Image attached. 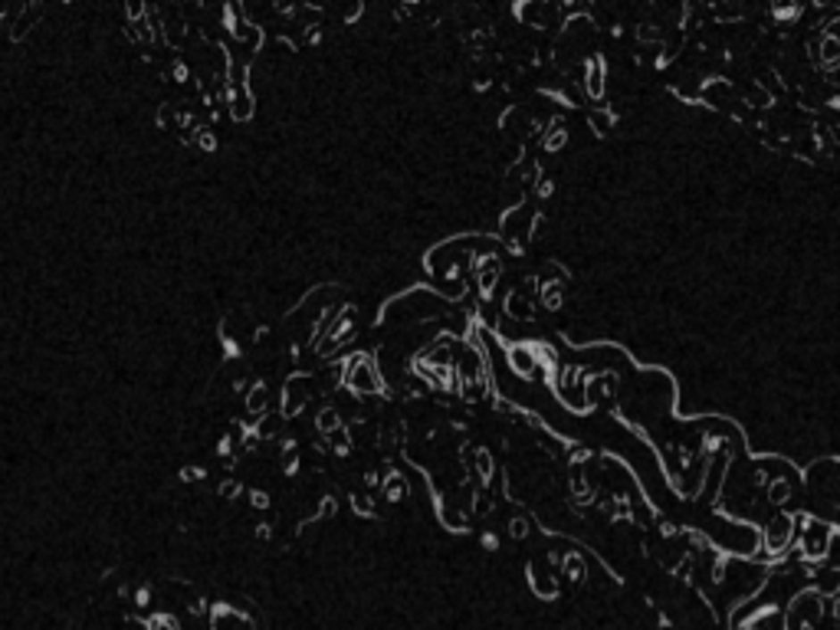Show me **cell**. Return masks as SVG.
Listing matches in <instances>:
<instances>
[{
  "mask_svg": "<svg viewBox=\"0 0 840 630\" xmlns=\"http://www.w3.org/2000/svg\"><path fill=\"white\" fill-rule=\"evenodd\" d=\"M211 630H254V624L233 608H217L211 618Z\"/></svg>",
  "mask_w": 840,
  "mask_h": 630,
  "instance_id": "1",
  "label": "cell"
},
{
  "mask_svg": "<svg viewBox=\"0 0 840 630\" xmlns=\"http://www.w3.org/2000/svg\"><path fill=\"white\" fill-rule=\"evenodd\" d=\"M37 17H40V11H37V7H30V11H23V13H21V21L13 23V40H21V37H23V30H30V23L37 21Z\"/></svg>",
  "mask_w": 840,
  "mask_h": 630,
  "instance_id": "2",
  "label": "cell"
},
{
  "mask_svg": "<svg viewBox=\"0 0 840 630\" xmlns=\"http://www.w3.org/2000/svg\"><path fill=\"white\" fill-rule=\"evenodd\" d=\"M246 407H250L254 414H260V410H263V407H266V387L263 385L250 391V397H246Z\"/></svg>",
  "mask_w": 840,
  "mask_h": 630,
  "instance_id": "3",
  "label": "cell"
},
{
  "mask_svg": "<svg viewBox=\"0 0 840 630\" xmlns=\"http://www.w3.org/2000/svg\"><path fill=\"white\" fill-rule=\"evenodd\" d=\"M276 430H279V417H266V424H260V434H263V437H270Z\"/></svg>",
  "mask_w": 840,
  "mask_h": 630,
  "instance_id": "4",
  "label": "cell"
},
{
  "mask_svg": "<svg viewBox=\"0 0 840 630\" xmlns=\"http://www.w3.org/2000/svg\"><path fill=\"white\" fill-rule=\"evenodd\" d=\"M213 145H217V138H213L207 128H201V148H204V152H213Z\"/></svg>",
  "mask_w": 840,
  "mask_h": 630,
  "instance_id": "5",
  "label": "cell"
},
{
  "mask_svg": "<svg viewBox=\"0 0 840 630\" xmlns=\"http://www.w3.org/2000/svg\"><path fill=\"white\" fill-rule=\"evenodd\" d=\"M152 630H174V624H171V620H158V618H154L152 620Z\"/></svg>",
  "mask_w": 840,
  "mask_h": 630,
  "instance_id": "6",
  "label": "cell"
}]
</instances>
